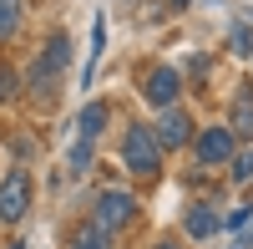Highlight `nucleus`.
<instances>
[{"instance_id":"f8f14e48","label":"nucleus","mask_w":253,"mask_h":249,"mask_svg":"<svg viewBox=\"0 0 253 249\" xmlns=\"http://www.w3.org/2000/svg\"><path fill=\"white\" fill-rule=\"evenodd\" d=\"M233 122H238V132H253V92H238V102H233Z\"/></svg>"},{"instance_id":"4468645a","label":"nucleus","mask_w":253,"mask_h":249,"mask_svg":"<svg viewBox=\"0 0 253 249\" xmlns=\"http://www.w3.org/2000/svg\"><path fill=\"white\" fill-rule=\"evenodd\" d=\"M101 51H107V20H91V66H96V61H101ZM91 66H86V76H91Z\"/></svg>"},{"instance_id":"aec40b11","label":"nucleus","mask_w":253,"mask_h":249,"mask_svg":"<svg viewBox=\"0 0 253 249\" xmlns=\"http://www.w3.org/2000/svg\"><path fill=\"white\" fill-rule=\"evenodd\" d=\"M157 249H177V244H157Z\"/></svg>"},{"instance_id":"1a4fd4ad","label":"nucleus","mask_w":253,"mask_h":249,"mask_svg":"<svg viewBox=\"0 0 253 249\" xmlns=\"http://www.w3.org/2000/svg\"><path fill=\"white\" fill-rule=\"evenodd\" d=\"M76 122H81V137L91 142V137H96L101 127H107V107H101V102H86V107H81V117H76Z\"/></svg>"},{"instance_id":"7ed1b4c3","label":"nucleus","mask_w":253,"mask_h":249,"mask_svg":"<svg viewBox=\"0 0 253 249\" xmlns=\"http://www.w3.org/2000/svg\"><path fill=\"white\" fill-rule=\"evenodd\" d=\"M26 209H31V178L15 168L5 183H0V224H15V219H26Z\"/></svg>"},{"instance_id":"a211bd4d","label":"nucleus","mask_w":253,"mask_h":249,"mask_svg":"<svg viewBox=\"0 0 253 249\" xmlns=\"http://www.w3.org/2000/svg\"><path fill=\"white\" fill-rule=\"evenodd\" d=\"M10 92H15V76H10V71H0V97H10Z\"/></svg>"},{"instance_id":"423d86ee","label":"nucleus","mask_w":253,"mask_h":249,"mask_svg":"<svg viewBox=\"0 0 253 249\" xmlns=\"http://www.w3.org/2000/svg\"><path fill=\"white\" fill-rule=\"evenodd\" d=\"M157 142H162V148H177V142H187V112L162 107V117H157Z\"/></svg>"},{"instance_id":"f257e3e1","label":"nucleus","mask_w":253,"mask_h":249,"mask_svg":"<svg viewBox=\"0 0 253 249\" xmlns=\"http://www.w3.org/2000/svg\"><path fill=\"white\" fill-rule=\"evenodd\" d=\"M122 158H126V168H132L137 178H152V173L162 168V142H157V132L147 127V122H132V127H126Z\"/></svg>"},{"instance_id":"6ab92c4d","label":"nucleus","mask_w":253,"mask_h":249,"mask_svg":"<svg viewBox=\"0 0 253 249\" xmlns=\"http://www.w3.org/2000/svg\"><path fill=\"white\" fill-rule=\"evenodd\" d=\"M172 5H193V0H172Z\"/></svg>"},{"instance_id":"2eb2a0df","label":"nucleus","mask_w":253,"mask_h":249,"mask_svg":"<svg viewBox=\"0 0 253 249\" xmlns=\"http://www.w3.org/2000/svg\"><path fill=\"white\" fill-rule=\"evenodd\" d=\"M233 51H238V56H248V51H253V36H248V26H233Z\"/></svg>"},{"instance_id":"9d476101","label":"nucleus","mask_w":253,"mask_h":249,"mask_svg":"<svg viewBox=\"0 0 253 249\" xmlns=\"http://www.w3.org/2000/svg\"><path fill=\"white\" fill-rule=\"evenodd\" d=\"M213 229H218V214H213V209H203V203H198V209L187 214V234H198V239H208Z\"/></svg>"},{"instance_id":"ddd939ff","label":"nucleus","mask_w":253,"mask_h":249,"mask_svg":"<svg viewBox=\"0 0 253 249\" xmlns=\"http://www.w3.org/2000/svg\"><path fill=\"white\" fill-rule=\"evenodd\" d=\"M15 26H20V0H0V41L15 36Z\"/></svg>"},{"instance_id":"dca6fc26","label":"nucleus","mask_w":253,"mask_h":249,"mask_svg":"<svg viewBox=\"0 0 253 249\" xmlns=\"http://www.w3.org/2000/svg\"><path fill=\"white\" fill-rule=\"evenodd\" d=\"M253 219V209H248V203H238V209L233 214H228V229H243V224Z\"/></svg>"},{"instance_id":"9b49d317","label":"nucleus","mask_w":253,"mask_h":249,"mask_svg":"<svg viewBox=\"0 0 253 249\" xmlns=\"http://www.w3.org/2000/svg\"><path fill=\"white\" fill-rule=\"evenodd\" d=\"M91 168V142L81 137V142H71V153H66V173L76 178V173H86Z\"/></svg>"},{"instance_id":"0eeeda50","label":"nucleus","mask_w":253,"mask_h":249,"mask_svg":"<svg viewBox=\"0 0 253 249\" xmlns=\"http://www.w3.org/2000/svg\"><path fill=\"white\" fill-rule=\"evenodd\" d=\"M172 97H177V71H152V76H147V102L172 107Z\"/></svg>"},{"instance_id":"f3484780","label":"nucleus","mask_w":253,"mask_h":249,"mask_svg":"<svg viewBox=\"0 0 253 249\" xmlns=\"http://www.w3.org/2000/svg\"><path fill=\"white\" fill-rule=\"evenodd\" d=\"M233 178H253V153H238V163H233Z\"/></svg>"},{"instance_id":"f03ea898","label":"nucleus","mask_w":253,"mask_h":249,"mask_svg":"<svg viewBox=\"0 0 253 249\" xmlns=\"http://www.w3.org/2000/svg\"><path fill=\"white\" fill-rule=\"evenodd\" d=\"M132 214H137V198H132V193H122V188H107V193L96 198V209H91V224H101V229H112V234H117Z\"/></svg>"},{"instance_id":"20e7f679","label":"nucleus","mask_w":253,"mask_h":249,"mask_svg":"<svg viewBox=\"0 0 253 249\" xmlns=\"http://www.w3.org/2000/svg\"><path fill=\"white\" fill-rule=\"evenodd\" d=\"M66 56H71V41H66V36H51V46L41 51V61L31 66V87H46V81L66 66Z\"/></svg>"},{"instance_id":"6e6552de","label":"nucleus","mask_w":253,"mask_h":249,"mask_svg":"<svg viewBox=\"0 0 253 249\" xmlns=\"http://www.w3.org/2000/svg\"><path fill=\"white\" fill-rule=\"evenodd\" d=\"M71 249H112V229H101V224H86V229H76Z\"/></svg>"},{"instance_id":"39448f33","label":"nucleus","mask_w":253,"mask_h":249,"mask_svg":"<svg viewBox=\"0 0 253 249\" xmlns=\"http://www.w3.org/2000/svg\"><path fill=\"white\" fill-rule=\"evenodd\" d=\"M233 158V132L228 127H208L198 137V163H228Z\"/></svg>"}]
</instances>
